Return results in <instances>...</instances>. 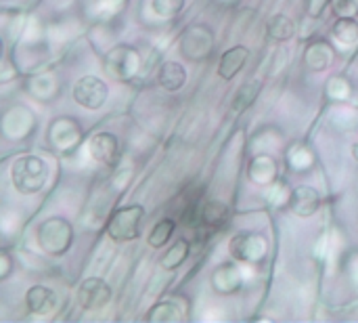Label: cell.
Returning <instances> with one entry per match:
<instances>
[{"instance_id": "obj_1", "label": "cell", "mask_w": 358, "mask_h": 323, "mask_svg": "<svg viewBox=\"0 0 358 323\" xmlns=\"http://www.w3.org/2000/svg\"><path fill=\"white\" fill-rule=\"evenodd\" d=\"M10 181H13V187L23 195L38 193L48 181V166L38 156H23L13 162Z\"/></svg>"}, {"instance_id": "obj_2", "label": "cell", "mask_w": 358, "mask_h": 323, "mask_svg": "<svg viewBox=\"0 0 358 323\" xmlns=\"http://www.w3.org/2000/svg\"><path fill=\"white\" fill-rule=\"evenodd\" d=\"M145 210L138 204L117 208L107 221V233L113 242H132L141 233Z\"/></svg>"}, {"instance_id": "obj_3", "label": "cell", "mask_w": 358, "mask_h": 323, "mask_svg": "<svg viewBox=\"0 0 358 323\" xmlns=\"http://www.w3.org/2000/svg\"><path fill=\"white\" fill-rule=\"evenodd\" d=\"M73 240V229L63 219H46L38 227V244L50 256H63Z\"/></svg>"}, {"instance_id": "obj_4", "label": "cell", "mask_w": 358, "mask_h": 323, "mask_svg": "<svg viewBox=\"0 0 358 323\" xmlns=\"http://www.w3.org/2000/svg\"><path fill=\"white\" fill-rule=\"evenodd\" d=\"M109 97L107 84L96 76H82L73 86V101L84 109H101Z\"/></svg>"}, {"instance_id": "obj_5", "label": "cell", "mask_w": 358, "mask_h": 323, "mask_svg": "<svg viewBox=\"0 0 358 323\" xmlns=\"http://www.w3.org/2000/svg\"><path fill=\"white\" fill-rule=\"evenodd\" d=\"M212 48H214V38L206 25H191L180 38V50L191 61L210 57Z\"/></svg>"}, {"instance_id": "obj_6", "label": "cell", "mask_w": 358, "mask_h": 323, "mask_svg": "<svg viewBox=\"0 0 358 323\" xmlns=\"http://www.w3.org/2000/svg\"><path fill=\"white\" fill-rule=\"evenodd\" d=\"M105 69L115 80L132 78L136 74V69H138V55H136V50L126 46V44H120L115 48H111L107 59H105Z\"/></svg>"}, {"instance_id": "obj_7", "label": "cell", "mask_w": 358, "mask_h": 323, "mask_svg": "<svg viewBox=\"0 0 358 323\" xmlns=\"http://www.w3.org/2000/svg\"><path fill=\"white\" fill-rule=\"evenodd\" d=\"M111 301V288L101 277H88L78 288V303L84 311H99Z\"/></svg>"}, {"instance_id": "obj_8", "label": "cell", "mask_w": 358, "mask_h": 323, "mask_svg": "<svg viewBox=\"0 0 358 323\" xmlns=\"http://www.w3.org/2000/svg\"><path fill=\"white\" fill-rule=\"evenodd\" d=\"M229 252L235 261H241V263H258L262 261L264 256V242L262 238L250 233V231H243V233H237L231 244H229Z\"/></svg>"}, {"instance_id": "obj_9", "label": "cell", "mask_w": 358, "mask_h": 323, "mask_svg": "<svg viewBox=\"0 0 358 323\" xmlns=\"http://www.w3.org/2000/svg\"><path fill=\"white\" fill-rule=\"evenodd\" d=\"M88 151L96 162L105 166H115L120 162V141L111 132H96L88 141Z\"/></svg>"}, {"instance_id": "obj_10", "label": "cell", "mask_w": 358, "mask_h": 323, "mask_svg": "<svg viewBox=\"0 0 358 323\" xmlns=\"http://www.w3.org/2000/svg\"><path fill=\"white\" fill-rule=\"evenodd\" d=\"M287 206H289V210L296 217L308 219V217H313V214L319 212V208H321V195H319V191L315 187L302 185V187H296L292 191Z\"/></svg>"}, {"instance_id": "obj_11", "label": "cell", "mask_w": 358, "mask_h": 323, "mask_svg": "<svg viewBox=\"0 0 358 323\" xmlns=\"http://www.w3.org/2000/svg\"><path fill=\"white\" fill-rule=\"evenodd\" d=\"M25 307L34 315H40V317L48 315L57 307V294H55V290H50L46 286H31L25 292Z\"/></svg>"}, {"instance_id": "obj_12", "label": "cell", "mask_w": 358, "mask_h": 323, "mask_svg": "<svg viewBox=\"0 0 358 323\" xmlns=\"http://www.w3.org/2000/svg\"><path fill=\"white\" fill-rule=\"evenodd\" d=\"M250 50L245 46H233L229 50L222 53L220 63H218V76L222 80H233L248 63Z\"/></svg>"}, {"instance_id": "obj_13", "label": "cell", "mask_w": 358, "mask_h": 323, "mask_svg": "<svg viewBox=\"0 0 358 323\" xmlns=\"http://www.w3.org/2000/svg\"><path fill=\"white\" fill-rule=\"evenodd\" d=\"M212 288L218 292V294H233L241 288V271L227 263V265H220L214 275H212Z\"/></svg>"}, {"instance_id": "obj_14", "label": "cell", "mask_w": 358, "mask_h": 323, "mask_svg": "<svg viewBox=\"0 0 358 323\" xmlns=\"http://www.w3.org/2000/svg\"><path fill=\"white\" fill-rule=\"evenodd\" d=\"M185 82H187V71L176 61H166L157 71V84L168 92L180 90L185 86Z\"/></svg>"}, {"instance_id": "obj_15", "label": "cell", "mask_w": 358, "mask_h": 323, "mask_svg": "<svg viewBox=\"0 0 358 323\" xmlns=\"http://www.w3.org/2000/svg\"><path fill=\"white\" fill-rule=\"evenodd\" d=\"M48 137H50V141H52L55 145H59V147H71V145H76L78 139H80V126H78L73 120L61 118V120H57V122L50 126Z\"/></svg>"}, {"instance_id": "obj_16", "label": "cell", "mask_w": 358, "mask_h": 323, "mask_svg": "<svg viewBox=\"0 0 358 323\" xmlns=\"http://www.w3.org/2000/svg\"><path fill=\"white\" fill-rule=\"evenodd\" d=\"M294 34H296V25L283 13L273 15L271 21L266 23V36L275 42H287L289 38H294Z\"/></svg>"}, {"instance_id": "obj_17", "label": "cell", "mask_w": 358, "mask_h": 323, "mask_svg": "<svg viewBox=\"0 0 358 323\" xmlns=\"http://www.w3.org/2000/svg\"><path fill=\"white\" fill-rule=\"evenodd\" d=\"M260 95V82L258 80H250V82H245V84H241L239 88H237V92H235V97H233V101H231V109H233V114L235 116H239V114H243L254 101H256V97Z\"/></svg>"}, {"instance_id": "obj_18", "label": "cell", "mask_w": 358, "mask_h": 323, "mask_svg": "<svg viewBox=\"0 0 358 323\" xmlns=\"http://www.w3.org/2000/svg\"><path fill=\"white\" fill-rule=\"evenodd\" d=\"M227 219H229V208L222 202L212 200V202H208V204H203L199 208V221L203 225H208V227L218 229V227H222L227 223Z\"/></svg>"}, {"instance_id": "obj_19", "label": "cell", "mask_w": 358, "mask_h": 323, "mask_svg": "<svg viewBox=\"0 0 358 323\" xmlns=\"http://www.w3.org/2000/svg\"><path fill=\"white\" fill-rule=\"evenodd\" d=\"M306 65L313 69V71H323L329 61H331V48L327 42H313L308 48H306Z\"/></svg>"}, {"instance_id": "obj_20", "label": "cell", "mask_w": 358, "mask_h": 323, "mask_svg": "<svg viewBox=\"0 0 358 323\" xmlns=\"http://www.w3.org/2000/svg\"><path fill=\"white\" fill-rule=\"evenodd\" d=\"M275 177H277V166L268 156H260V158L252 160V164H250V179L252 181H256L260 185H266Z\"/></svg>"}, {"instance_id": "obj_21", "label": "cell", "mask_w": 358, "mask_h": 323, "mask_svg": "<svg viewBox=\"0 0 358 323\" xmlns=\"http://www.w3.org/2000/svg\"><path fill=\"white\" fill-rule=\"evenodd\" d=\"M187 256H189V244H187V240H176V242L168 248V252L162 256L159 265H162V269H166V271H174V269H178V267L185 263Z\"/></svg>"}, {"instance_id": "obj_22", "label": "cell", "mask_w": 358, "mask_h": 323, "mask_svg": "<svg viewBox=\"0 0 358 323\" xmlns=\"http://www.w3.org/2000/svg\"><path fill=\"white\" fill-rule=\"evenodd\" d=\"M331 34L340 44H355L358 40V21L355 17H338Z\"/></svg>"}, {"instance_id": "obj_23", "label": "cell", "mask_w": 358, "mask_h": 323, "mask_svg": "<svg viewBox=\"0 0 358 323\" xmlns=\"http://www.w3.org/2000/svg\"><path fill=\"white\" fill-rule=\"evenodd\" d=\"M174 229H176V223H174L172 219H162V221H157V223L151 227V231H149L147 244H149L151 248H157V250L164 248V246L168 244V240L172 238Z\"/></svg>"}, {"instance_id": "obj_24", "label": "cell", "mask_w": 358, "mask_h": 323, "mask_svg": "<svg viewBox=\"0 0 358 323\" xmlns=\"http://www.w3.org/2000/svg\"><path fill=\"white\" fill-rule=\"evenodd\" d=\"M145 319L147 322H178L180 313L172 303H159L145 315Z\"/></svg>"}, {"instance_id": "obj_25", "label": "cell", "mask_w": 358, "mask_h": 323, "mask_svg": "<svg viewBox=\"0 0 358 323\" xmlns=\"http://www.w3.org/2000/svg\"><path fill=\"white\" fill-rule=\"evenodd\" d=\"M185 0H151V8L159 17H174L182 11Z\"/></svg>"}, {"instance_id": "obj_26", "label": "cell", "mask_w": 358, "mask_h": 323, "mask_svg": "<svg viewBox=\"0 0 358 323\" xmlns=\"http://www.w3.org/2000/svg\"><path fill=\"white\" fill-rule=\"evenodd\" d=\"M329 4L336 17H355L358 13V0H331Z\"/></svg>"}, {"instance_id": "obj_27", "label": "cell", "mask_w": 358, "mask_h": 323, "mask_svg": "<svg viewBox=\"0 0 358 323\" xmlns=\"http://www.w3.org/2000/svg\"><path fill=\"white\" fill-rule=\"evenodd\" d=\"M352 156H355V160L358 162V141L355 143V147H352Z\"/></svg>"}]
</instances>
